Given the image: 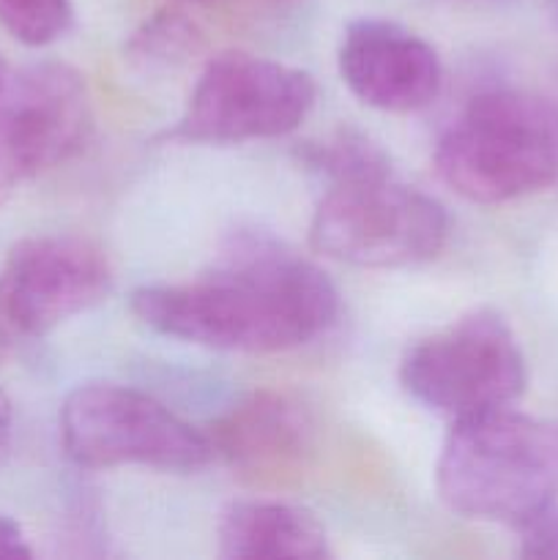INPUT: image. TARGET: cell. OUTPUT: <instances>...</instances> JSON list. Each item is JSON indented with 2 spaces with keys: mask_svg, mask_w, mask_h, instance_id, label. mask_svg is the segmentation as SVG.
<instances>
[{
  "mask_svg": "<svg viewBox=\"0 0 558 560\" xmlns=\"http://www.w3.org/2000/svg\"><path fill=\"white\" fill-rule=\"evenodd\" d=\"M131 312L156 334L200 348L282 353L332 328L339 293L315 262L246 233L206 277L135 290Z\"/></svg>",
  "mask_w": 558,
  "mask_h": 560,
  "instance_id": "6da1fadb",
  "label": "cell"
},
{
  "mask_svg": "<svg viewBox=\"0 0 558 560\" xmlns=\"http://www.w3.org/2000/svg\"><path fill=\"white\" fill-rule=\"evenodd\" d=\"M435 487L463 517L520 525L558 498V424L512 408L454 419Z\"/></svg>",
  "mask_w": 558,
  "mask_h": 560,
  "instance_id": "7a4b0ae2",
  "label": "cell"
},
{
  "mask_svg": "<svg viewBox=\"0 0 558 560\" xmlns=\"http://www.w3.org/2000/svg\"><path fill=\"white\" fill-rule=\"evenodd\" d=\"M435 170L481 206L558 184V102L518 88L479 93L438 140Z\"/></svg>",
  "mask_w": 558,
  "mask_h": 560,
  "instance_id": "3957f363",
  "label": "cell"
},
{
  "mask_svg": "<svg viewBox=\"0 0 558 560\" xmlns=\"http://www.w3.org/2000/svg\"><path fill=\"white\" fill-rule=\"evenodd\" d=\"M449 238L438 200L392 173L332 184L310 224V244L359 268H405L432 260Z\"/></svg>",
  "mask_w": 558,
  "mask_h": 560,
  "instance_id": "277c9868",
  "label": "cell"
},
{
  "mask_svg": "<svg viewBox=\"0 0 558 560\" xmlns=\"http://www.w3.org/2000/svg\"><path fill=\"white\" fill-rule=\"evenodd\" d=\"M60 441L80 468L142 465L189 474L213 459L208 432L151 394L118 383L77 386L60 408Z\"/></svg>",
  "mask_w": 558,
  "mask_h": 560,
  "instance_id": "5b68a950",
  "label": "cell"
},
{
  "mask_svg": "<svg viewBox=\"0 0 558 560\" xmlns=\"http://www.w3.org/2000/svg\"><path fill=\"white\" fill-rule=\"evenodd\" d=\"M399 381L416 402L465 419L512 408L528 372L507 320L490 310H476L408 348Z\"/></svg>",
  "mask_w": 558,
  "mask_h": 560,
  "instance_id": "8992f818",
  "label": "cell"
},
{
  "mask_svg": "<svg viewBox=\"0 0 558 560\" xmlns=\"http://www.w3.org/2000/svg\"><path fill=\"white\" fill-rule=\"evenodd\" d=\"M317 98L310 71L249 52L211 58L189 93L173 137L189 142H249L284 137Z\"/></svg>",
  "mask_w": 558,
  "mask_h": 560,
  "instance_id": "52a82bcc",
  "label": "cell"
},
{
  "mask_svg": "<svg viewBox=\"0 0 558 560\" xmlns=\"http://www.w3.org/2000/svg\"><path fill=\"white\" fill-rule=\"evenodd\" d=\"M93 115L88 85L63 63H42L0 85V206L82 151Z\"/></svg>",
  "mask_w": 558,
  "mask_h": 560,
  "instance_id": "ba28073f",
  "label": "cell"
},
{
  "mask_svg": "<svg viewBox=\"0 0 558 560\" xmlns=\"http://www.w3.org/2000/svg\"><path fill=\"white\" fill-rule=\"evenodd\" d=\"M113 288L102 246L77 235H36L9 252L0 271V326L11 342L36 339L96 306Z\"/></svg>",
  "mask_w": 558,
  "mask_h": 560,
  "instance_id": "9c48e42d",
  "label": "cell"
},
{
  "mask_svg": "<svg viewBox=\"0 0 558 560\" xmlns=\"http://www.w3.org/2000/svg\"><path fill=\"white\" fill-rule=\"evenodd\" d=\"M337 63L350 93L381 113H416L441 93L443 66L438 52L397 22H350Z\"/></svg>",
  "mask_w": 558,
  "mask_h": 560,
  "instance_id": "30bf717a",
  "label": "cell"
},
{
  "mask_svg": "<svg viewBox=\"0 0 558 560\" xmlns=\"http://www.w3.org/2000/svg\"><path fill=\"white\" fill-rule=\"evenodd\" d=\"M213 459H224L249 481H284L312 454L315 427L304 405L288 394L255 392L208 432Z\"/></svg>",
  "mask_w": 558,
  "mask_h": 560,
  "instance_id": "8fae6325",
  "label": "cell"
},
{
  "mask_svg": "<svg viewBox=\"0 0 558 560\" xmlns=\"http://www.w3.org/2000/svg\"><path fill=\"white\" fill-rule=\"evenodd\" d=\"M217 539L219 556L228 560H321L332 556L321 520L284 501L233 503L219 520Z\"/></svg>",
  "mask_w": 558,
  "mask_h": 560,
  "instance_id": "7c38bea8",
  "label": "cell"
},
{
  "mask_svg": "<svg viewBox=\"0 0 558 560\" xmlns=\"http://www.w3.org/2000/svg\"><path fill=\"white\" fill-rule=\"evenodd\" d=\"M304 159L310 162V167L326 175L328 184L392 173L386 153L375 142L367 140L364 135H356V131H339L332 140L312 145L304 153Z\"/></svg>",
  "mask_w": 558,
  "mask_h": 560,
  "instance_id": "4fadbf2b",
  "label": "cell"
},
{
  "mask_svg": "<svg viewBox=\"0 0 558 560\" xmlns=\"http://www.w3.org/2000/svg\"><path fill=\"white\" fill-rule=\"evenodd\" d=\"M202 47V33L181 11H162L131 36L129 52L146 66L181 63Z\"/></svg>",
  "mask_w": 558,
  "mask_h": 560,
  "instance_id": "5bb4252c",
  "label": "cell"
},
{
  "mask_svg": "<svg viewBox=\"0 0 558 560\" xmlns=\"http://www.w3.org/2000/svg\"><path fill=\"white\" fill-rule=\"evenodd\" d=\"M74 20L71 0H0V25L27 47L58 42Z\"/></svg>",
  "mask_w": 558,
  "mask_h": 560,
  "instance_id": "9a60e30c",
  "label": "cell"
},
{
  "mask_svg": "<svg viewBox=\"0 0 558 560\" xmlns=\"http://www.w3.org/2000/svg\"><path fill=\"white\" fill-rule=\"evenodd\" d=\"M520 534V556L536 560H558V506L542 509L531 514L520 525H514Z\"/></svg>",
  "mask_w": 558,
  "mask_h": 560,
  "instance_id": "2e32d148",
  "label": "cell"
},
{
  "mask_svg": "<svg viewBox=\"0 0 558 560\" xmlns=\"http://www.w3.org/2000/svg\"><path fill=\"white\" fill-rule=\"evenodd\" d=\"M33 550L16 520L0 514V558H31Z\"/></svg>",
  "mask_w": 558,
  "mask_h": 560,
  "instance_id": "e0dca14e",
  "label": "cell"
},
{
  "mask_svg": "<svg viewBox=\"0 0 558 560\" xmlns=\"http://www.w3.org/2000/svg\"><path fill=\"white\" fill-rule=\"evenodd\" d=\"M11 432H14V408H11V399L0 392V459L9 452Z\"/></svg>",
  "mask_w": 558,
  "mask_h": 560,
  "instance_id": "ac0fdd59",
  "label": "cell"
},
{
  "mask_svg": "<svg viewBox=\"0 0 558 560\" xmlns=\"http://www.w3.org/2000/svg\"><path fill=\"white\" fill-rule=\"evenodd\" d=\"M547 11H550V20H553V25L558 27V0H547Z\"/></svg>",
  "mask_w": 558,
  "mask_h": 560,
  "instance_id": "d6986e66",
  "label": "cell"
},
{
  "mask_svg": "<svg viewBox=\"0 0 558 560\" xmlns=\"http://www.w3.org/2000/svg\"><path fill=\"white\" fill-rule=\"evenodd\" d=\"M5 77H9V69H5L3 58H0V85H3V82H5Z\"/></svg>",
  "mask_w": 558,
  "mask_h": 560,
  "instance_id": "ffe728a7",
  "label": "cell"
},
{
  "mask_svg": "<svg viewBox=\"0 0 558 560\" xmlns=\"http://www.w3.org/2000/svg\"><path fill=\"white\" fill-rule=\"evenodd\" d=\"M200 3H206V0H200Z\"/></svg>",
  "mask_w": 558,
  "mask_h": 560,
  "instance_id": "44dd1931",
  "label": "cell"
}]
</instances>
